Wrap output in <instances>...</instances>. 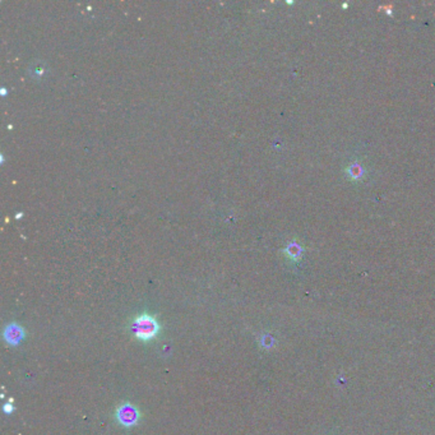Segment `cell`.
<instances>
[{
  "mask_svg": "<svg viewBox=\"0 0 435 435\" xmlns=\"http://www.w3.org/2000/svg\"><path fill=\"white\" fill-rule=\"evenodd\" d=\"M132 331L138 340L146 342V341H151L157 337L158 332H160V324L156 320V318L144 313V314H140L139 317L135 318L132 324Z\"/></svg>",
  "mask_w": 435,
  "mask_h": 435,
  "instance_id": "6da1fadb",
  "label": "cell"
},
{
  "mask_svg": "<svg viewBox=\"0 0 435 435\" xmlns=\"http://www.w3.org/2000/svg\"><path fill=\"white\" fill-rule=\"evenodd\" d=\"M116 418H118L119 424L123 425V426H134V425L138 424V421L140 418L139 410L134 404L123 403L116 410Z\"/></svg>",
  "mask_w": 435,
  "mask_h": 435,
  "instance_id": "7a4b0ae2",
  "label": "cell"
},
{
  "mask_svg": "<svg viewBox=\"0 0 435 435\" xmlns=\"http://www.w3.org/2000/svg\"><path fill=\"white\" fill-rule=\"evenodd\" d=\"M25 336L26 333L22 327H20L18 324H16V323H12V324H9V326L4 329V340H6V342L8 343V345H18V343H21L25 340Z\"/></svg>",
  "mask_w": 435,
  "mask_h": 435,
  "instance_id": "3957f363",
  "label": "cell"
},
{
  "mask_svg": "<svg viewBox=\"0 0 435 435\" xmlns=\"http://www.w3.org/2000/svg\"><path fill=\"white\" fill-rule=\"evenodd\" d=\"M347 174L351 179L357 180L360 179V177H362V175H364V168H362V166L360 165V163H351L347 167Z\"/></svg>",
  "mask_w": 435,
  "mask_h": 435,
  "instance_id": "277c9868",
  "label": "cell"
},
{
  "mask_svg": "<svg viewBox=\"0 0 435 435\" xmlns=\"http://www.w3.org/2000/svg\"><path fill=\"white\" fill-rule=\"evenodd\" d=\"M3 410H4V412L7 413V415H9V413L13 412V410H14L13 404H12L11 402H9V403H6V404H4V407H3Z\"/></svg>",
  "mask_w": 435,
  "mask_h": 435,
  "instance_id": "5b68a950",
  "label": "cell"
}]
</instances>
